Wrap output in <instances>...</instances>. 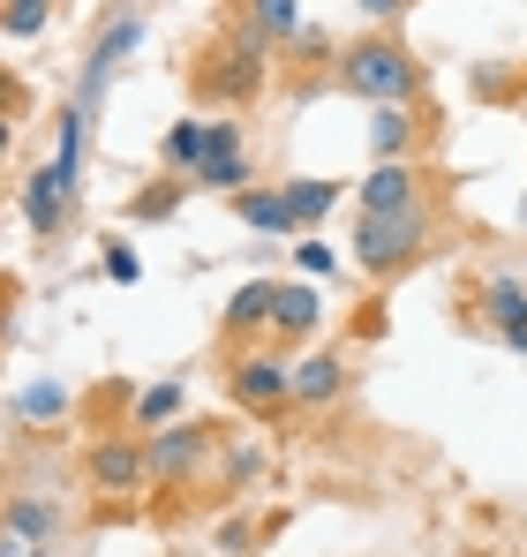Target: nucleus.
Wrapping results in <instances>:
<instances>
[{
  "label": "nucleus",
  "mask_w": 527,
  "mask_h": 557,
  "mask_svg": "<svg viewBox=\"0 0 527 557\" xmlns=\"http://www.w3.org/2000/svg\"><path fill=\"white\" fill-rule=\"evenodd\" d=\"M219 151H249V136H242V121H234V113H219V121L181 113L174 128L159 136V166H167V174H181V182H188L204 159H219Z\"/></svg>",
  "instance_id": "0eeeda50"
},
{
  "label": "nucleus",
  "mask_w": 527,
  "mask_h": 557,
  "mask_svg": "<svg viewBox=\"0 0 527 557\" xmlns=\"http://www.w3.org/2000/svg\"><path fill=\"white\" fill-rule=\"evenodd\" d=\"M234 23L264 38V46H294L309 23H302V0H234Z\"/></svg>",
  "instance_id": "dca6fc26"
},
{
  "label": "nucleus",
  "mask_w": 527,
  "mask_h": 557,
  "mask_svg": "<svg viewBox=\"0 0 527 557\" xmlns=\"http://www.w3.org/2000/svg\"><path fill=\"white\" fill-rule=\"evenodd\" d=\"M181 407H188V384H181V376H159L151 392H136V399H128V430H136V437H151V430L181 422Z\"/></svg>",
  "instance_id": "f3484780"
},
{
  "label": "nucleus",
  "mask_w": 527,
  "mask_h": 557,
  "mask_svg": "<svg viewBox=\"0 0 527 557\" xmlns=\"http://www.w3.org/2000/svg\"><path fill=\"white\" fill-rule=\"evenodd\" d=\"M188 196L181 174H159L151 188H136V203H128V219H144V226H159V219H174V203Z\"/></svg>",
  "instance_id": "4be33fe9"
},
{
  "label": "nucleus",
  "mask_w": 527,
  "mask_h": 557,
  "mask_svg": "<svg viewBox=\"0 0 527 557\" xmlns=\"http://www.w3.org/2000/svg\"><path fill=\"white\" fill-rule=\"evenodd\" d=\"M53 528H61L53 497H8V512H0V535H15V543H53Z\"/></svg>",
  "instance_id": "aec40b11"
},
{
  "label": "nucleus",
  "mask_w": 527,
  "mask_h": 557,
  "mask_svg": "<svg viewBox=\"0 0 527 557\" xmlns=\"http://www.w3.org/2000/svg\"><path fill=\"white\" fill-rule=\"evenodd\" d=\"M15 211H23V226H30L38 242H53V234L69 226V211H76V188L61 182L53 166H38V174L23 182V196H15Z\"/></svg>",
  "instance_id": "ddd939ff"
},
{
  "label": "nucleus",
  "mask_w": 527,
  "mask_h": 557,
  "mask_svg": "<svg viewBox=\"0 0 527 557\" xmlns=\"http://www.w3.org/2000/svg\"><path fill=\"white\" fill-rule=\"evenodd\" d=\"M279 188H286V211H294L302 234H317V219L347 196V182H332V174H294V182H279Z\"/></svg>",
  "instance_id": "a211bd4d"
},
{
  "label": "nucleus",
  "mask_w": 527,
  "mask_h": 557,
  "mask_svg": "<svg viewBox=\"0 0 527 557\" xmlns=\"http://www.w3.org/2000/svg\"><path fill=\"white\" fill-rule=\"evenodd\" d=\"M0 113H8V121H23V113H30V84H23L15 69H0Z\"/></svg>",
  "instance_id": "cd10ccee"
},
{
  "label": "nucleus",
  "mask_w": 527,
  "mask_h": 557,
  "mask_svg": "<svg viewBox=\"0 0 527 557\" xmlns=\"http://www.w3.org/2000/svg\"><path fill=\"white\" fill-rule=\"evenodd\" d=\"M264 474V453L257 445H234L226 460H219V490H242V482H257Z\"/></svg>",
  "instance_id": "bb28decb"
},
{
  "label": "nucleus",
  "mask_w": 527,
  "mask_h": 557,
  "mask_svg": "<svg viewBox=\"0 0 527 557\" xmlns=\"http://www.w3.org/2000/svg\"><path fill=\"white\" fill-rule=\"evenodd\" d=\"M53 23V0H0V30L8 38H38Z\"/></svg>",
  "instance_id": "5701e85b"
},
{
  "label": "nucleus",
  "mask_w": 527,
  "mask_h": 557,
  "mask_svg": "<svg viewBox=\"0 0 527 557\" xmlns=\"http://www.w3.org/2000/svg\"><path fill=\"white\" fill-rule=\"evenodd\" d=\"M23 557H53V550H46V543H30V550H23Z\"/></svg>",
  "instance_id": "2f4dec72"
},
{
  "label": "nucleus",
  "mask_w": 527,
  "mask_h": 557,
  "mask_svg": "<svg viewBox=\"0 0 527 557\" xmlns=\"http://www.w3.org/2000/svg\"><path fill=\"white\" fill-rule=\"evenodd\" d=\"M354 8H361V15H369V23H377V30H384V23H400V15H407V0H354Z\"/></svg>",
  "instance_id": "c756f323"
},
{
  "label": "nucleus",
  "mask_w": 527,
  "mask_h": 557,
  "mask_svg": "<svg viewBox=\"0 0 527 557\" xmlns=\"http://www.w3.org/2000/svg\"><path fill=\"white\" fill-rule=\"evenodd\" d=\"M286 53H302V61H324V69H332V61H340V46H332V38H324V30H302V38H294V46H286Z\"/></svg>",
  "instance_id": "c85d7f7f"
},
{
  "label": "nucleus",
  "mask_w": 527,
  "mask_h": 557,
  "mask_svg": "<svg viewBox=\"0 0 527 557\" xmlns=\"http://www.w3.org/2000/svg\"><path fill=\"white\" fill-rule=\"evenodd\" d=\"M188 91L204 98V106H219V113L257 106V98L271 91V46L249 38L242 23H234V30H219V38L188 61Z\"/></svg>",
  "instance_id": "f03ea898"
},
{
  "label": "nucleus",
  "mask_w": 527,
  "mask_h": 557,
  "mask_svg": "<svg viewBox=\"0 0 527 557\" xmlns=\"http://www.w3.org/2000/svg\"><path fill=\"white\" fill-rule=\"evenodd\" d=\"M249 182H257V174H249V151H219V159H204V166L188 174V188H204V196H242Z\"/></svg>",
  "instance_id": "412c9836"
},
{
  "label": "nucleus",
  "mask_w": 527,
  "mask_h": 557,
  "mask_svg": "<svg viewBox=\"0 0 527 557\" xmlns=\"http://www.w3.org/2000/svg\"><path fill=\"white\" fill-rule=\"evenodd\" d=\"M234 219H242V226H249V234H302V226H294V211H286V188H242V196H234Z\"/></svg>",
  "instance_id": "6ab92c4d"
},
{
  "label": "nucleus",
  "mask_w": 527,
  "mask_h": 557,
  "mask_svg": "<svg viewBox=\"0 0 527 557\" xmlns=\"http://www.w3.org/2000/svg\"><path fill=\"white\" fill-rule=\"evenodd\" d=\"M144 460H151V490H196L204 482V467L219 460V430L211 422H167V430H151L144 437Z\"/></svg>",
  "instance_id": "39448f33"
},
{
  "label": "nucleus",
  "mask_w": 527,
  "mask_h": 557,
  "mask_svg": "<svg viewBox=\"0 0 527 557\" xmlns=\"http://www.w3.org/2000/svg\"><path fill=\"white\" fill-rule=\"evenodd\" d=\"M8 159H15V121L0 113V166H8Z\"/></svg>",
  "instance_id": "7c9ffc66"
},
{
  "label": "nucleus",
  "mask_w": 527,
  "mask_h": 557,
  "mask_svg": "<svg viewBox=\"0 0 527 557\" xmlns=\"http://www.w3.org/2000/svg\"><path fill=\"white\" fill-rule=\"evenodd\" d=\"M98 272L113 278V286H136V278H144V257H136L121 234H106V249H98Z\"/></svg>",
  "instance_id": "393cba45"
},
{
  "label": "nucleus",
  "mask_w": 527,
  "mask_h": 557,
  "mask_svg": "<svg viewBox=\"0 0 527 557\" xmlns=\"http://www.w3.org/2000/svg\"><path fill=\"white\" fill-rule=\"evenodd\" d=\"M15 414H23V422H53V414H69V384H30V392L15 399Z\"/></svg>",
  "instance_id": "a878e982"
},
{
  "label": "nucleus",
  "mask_w": 527,
  "mask_h": 557,
  "mask_svg": "<svg viewBox=\"0 0 527 557\" xmlns=\"http://www.w3.org/2000/svg\"><path fill=\"white\" fill-rule=\"evenodd\" d=\"M84 482L98 490V497H144L151 490V460H144V437L136 430H106V437H90L84 453Z\"/></svg>",
  "instance_id": "423d86ee"
},
{
  "label": "nucleus",
  "mask_w": 527,
  "mask_h": 557,
  "mask_svg": "<svg viewBox=\"0 0 527 557\" xmlns=\"http://www.w3.org/2000/svg\"><path fill=\"white\" fill-rule=\"evenodd\" d=\"M422 144H430L422 106H369V166H407Z\"/></svg>",
  "instance_id": "9d476101"
},
{
  "label": "nucleus",
  "mask_w": 527,
  "mask_h": 557,
  "mask_svg": "<svg viewBox=\"0 0 527 557\" xmlns=\"http://www.w3.org/2000/svg\"><path fill=\"white\" fill-rule=\"evenodd\" d=\"M271 294H279V278H249V286L226 294V317H219L226 355H234V347H257L264 332H271Z\"/></svg>",
  "instance_id": "4468645a"
},
{
  "label": "nucleus",
  "mask_w": 527,
  "mask_h": 557,
  "mask_svg": "<svg viewBox=\"0 0 527 557\" xmlns=\"http://www.w3.org/2000/svg\"><path fill=\"white\" fill-rule=\"evenodd\" d=\"M430 234H438V203L422 211H392V219H354V264L377 278H407L430 257Z\"/></svg>",
  "instance_id": "7ed1b4c3"
},
{
  "label": "nucleus",
  "mask_w": 527,
  "mask_h": 557,
  "mask_svg": "<svg viewBox=\"0 0 527 557\" xmlns=\"http://www.w3.org/2000/svg\"><path fill=\"white\" fill-rule=\"evenodd\" d=\"M226 399H234L242 414H257V422L286 414V407H294V362H286V347H271V339L234 347V355H226Z\"/></svg>",
  "instance_id": "20e7f679"
},
{
  "label": "nucleus",
  "mask_w": 527,
  "mask_h": 557,
  "mask_svg": "<svg viewBox=\"0 0 527 557\" xmlns=\"http://www.w3.org/2000/svg\"><path fill=\"white\" fill-rule=\"evenodd\" d=\"M475 301H482V324L513 347V355H527V286L513 272H490L482 286H475Z\"/></svg>",
  "instance_id": "f8f14e48"
},
{
  "label": "nucleus",
  "mask_w": 527,
  "mask_h": 557,
  "mask_svg": "<svg viewBox=\"0 0 527 557\" xmlns=\"http://www.w3.org/2000/svg\"><path fill=\"white\" fill-rule=\"evenodd\" d=\"M136 46H144V15H136V8H121V15L90 38V53H84V76H76V106H84V113H98V98L113 91V76L128 69V53H136Z\"/></svg>",
  "instance_id": "6e6552de"
},
{
  "label": "nucleus",
  "mask_w": 527,
  "mask_h": 557,
  "mask_svg": "<svg viewBox=\"0 0 527 557\" xmlns=\"http://www.w3.org/2000/svg\"><path fill=\"white\" fill-rule=\"evenodd\" d=\"M354 203H361V219H392V211H422V203H438V188H430V166H369L361 188H354Z\"/></svg>",
  "instance_id": "1a4fd4ad"
},
{
  "label": "nucleus",
  "mask_w": 527,
  "mask_h": 557,
  "mask_svg": "<svg viewBox=\"0 0 527 557\" xmlns=\"http://www.w3.org/2000/svg\"><path fill=\"white\" fill-rule=\"evenodd\" d=\"M340 399H347V362L324 347H302L294 355V407H340Z\"/></svg>",
  "instance_id": "2eb2a0df"
},
{
  "label": "nucleus",
  "mask_w": 527,
  "mask_h": 557,
  "mask_svg": "<svg viewBox=\"0 0 527 557\" xmlns=\"http://www.w3.org/2000/svg\"><path fill=\"white\" fill-rule=\"evenodd\" d=\"M294 272H302V278H332V272H340V249L317 242V234H294Z\"/></svg>",
  "instance_id": "b1692460"
},
{
  "label": "nucleus",
  "mask_w": 527,
  "mask_h": 557,
  "mask_svg": "<svg viewBox=\"0 0 527 557\" xmlns=\"http://www.w3.org/2000/svg\"><path fill=\"white\" fill-rule=\"evenodd\" d=\"M324 332V294H317V278H294V286H279L271 294V347H309Z\"/></svg>",
  "instance_id": "9b49d317"
},
{
  "label": "nucleus",
  "mask_w": 527,
  "mask_h": 557,
  "mask_svg": "<svg viewBox=\"0 0 527 557\" xmlns=\"http://www.w3.org/2000/svg\"><path fill=\"white\" fill-rule=\"evenodd\" d=\"M332 84L354 91L361 106H422V91H430L422 61H415L392 30H361V38H347L340 61H332Z\"/></svg>",
  "instance_id": "f257e3e1"
}]
</instances>
